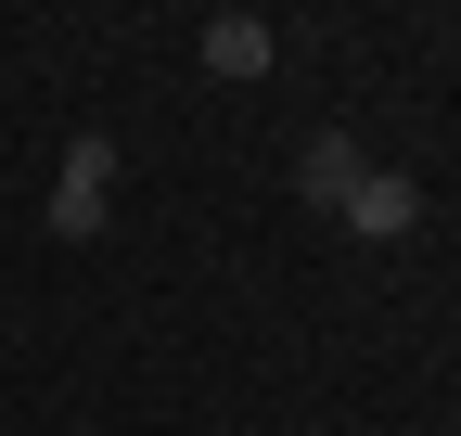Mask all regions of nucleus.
<instances>
[{
  "label": "nucleus",
  "mask_w": 461,
  "mask_h": 436,
  "mask_svg": "<svg viewBox=\"0 0 461 436\" xmlns=\"http://www.w3.org/2000/svg\"><path fill=\"white\" fill-rule=\"evenodd\" d=\"M103 218H115V141H103V129H77V141H65V168H51V232L90 244Z\"/></svg>",
  "instance_id": "f257e3e1"
},
{
  "label": "nucleus",
  "mask_w": 461,
  "mask_h": 436,
  "mask_svg": "<svg viewBox=\"0 0 461 436\" xmlns=\"http://www.w3.org/2000/svg\"><path fill=\"white\" fill-rule=\"evenodd\" d=\"M346 232H359V244H411V232H423V180H411V168H359Z\"/></svg>",
  "instance_id": "f03ea898"
},
{
  "label": "nucleus",
  "mask_w": 461,
  "mask_h": 436,
  "mask_svg": "<svg viewBox=\"0 0 461 436\" xmlns=\"http://www.w3.org/2000/svg\"><path fill=\"white\" fill-rule=\"evenodd\" d=\"M269 65H282L269 14H205V77H269Z\"/></svg>",
  "instance_id": "7ed1b4c3"
},
{
  "label": "nucleus",
  "mask_w": 461,
  "mask_h": 436,
  "mask_svg": "<svg viewBox=\"0 0 461 436\" xmlns=\"http://www.w3.org/2000/svg\"><path fill=\"white\" fill-rule=\"evenodd\" d=\"M359 168H372V154H359V141H346V129H321V141L295 154V193H308L321 218H346V193H359Z\"/></svg>",
  "instance_id": "20e7f679"
}]
</instances>
